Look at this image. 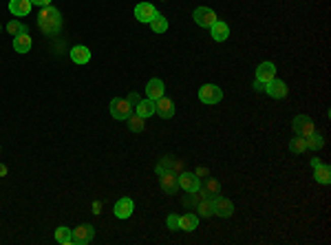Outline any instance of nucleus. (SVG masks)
<instances>
[{"label": "nucleus", "instance_id": "obj_1", "mask_svg": "<svg viewBox=\"0 0 331 245\" xmlns=\"http://www.w3.org/2000/svg\"><path fill=\"white\" fill-rule=\"evenodd\" d=\"M38 27L42 29V33L55 36L62 29V14L53 7V5L40 7V14H38Z\"/></svg>", "mask_w": 331, "mask_h": 245}, {"label": "nucleus", "instance_id": "obj_2", "mask_svg": "<svg viewBox=\"0 0 331 245\" xmlns=\"http://www.w3.org/2000/svg\"><path fill=\"white\" fill-rule=\"evenodd\" d=\"M291 128L298 137H309L311 133H316V124L314 119L307 117V115H296L294 122H291Z\"/></svg>", "mask_w": 331, "mask_h": 245}, {"label": "nucleus", "instance_id": "obj_3", "mask_svg": "<svg viewBox=\"0 0 331 245\" xmlns=\"http://www.w3.org/2000/svg\"><path fill=\"white\" fill-rule=\"evenodd\" d=\"M111 115L119 119V122H126L130 115H133V106L128 99H124V97H115L111 102Z\"/></svg>", "mask_w": 331, "mask_h": 245}, {"label": "nucleus", "instance_id": "obj_4", "mask_svg": "<svg viewBox=\"0 0 331 245\" xmlns=\"http://www.w3.org/2000/svg\"><path fill=\"white\" fill-rule=\"evenodd\" d=\"M199 99L203 104H219L221 99H223V91L219 89L216 84H203L201 89H199Z\"/></svg>", "mask_w": 331, "mask_h": 245}, {"label": "nucleus", "instance_id": "obj_5", "mask_svg": "<svg viewBox=\"0 0 331 245\" xmlns=\"http://www.w3.org/2000/svg\"><path fill=\"white\" fill-rule=\"evenodd\" d=\"M179 179V188L186 192H194V190H201V179L196 177V172H188V170H181L177 174Z\"/></svg>", "mask_w": 331, "mask_h": 245}, {"label": "nucleus", "instance_id": "obj_6", "mask_svg": "<svg viewBox=\"0 0 331 245\" xmlns=\"http://www.w3.org/2000/svg\"><path fill=\"white\" fill-rule=\"evenodd\" d=\"M192 18H194V22L199 24V27H203V29H210L216 20H219V18H216V14L210 7H196Z\"/></svg>", "mask_w": 331, "mask_h": 245}, {"label": "nucleus", "instance_id": "obj_7", "mask_svg": "<svg viewBox=\"0 0 331 245\" xmlns=\"http://www.w3.org/2000/svg\"><path fill=\"white\" fill-rule=\"evenodd\" d=\"M212 205H214V215L221 217V219L232 217V212H234L232 201L225 199V197H219V194H214V197H212Z\"/></svg>", "mask_w": 331, "mask_h": 245}, {"label": "nucleus", "instance_id": "obj_8", "mask_svg": "<svg viewBox=\"0 0 331 245\" xmlns=\"http://www.w3.org/2000/svg\"><path fill=\"white\" fill-rule=\"evenodd\" d=\"M177 170H183V161L181 159H177V157H163L161 161L157 163V168H155V172L157 174H163V172H177Z\"/></svg>", "mask_w": 331, "mask_h": 245}, {"label": "nucleus", "instance_id": "obj_9", "mask_svg": "<svg viewBox=\"0 0 331 245\" xmlns=\"http://www.w3.org/2000/svg\"><path fill=\"white\" fill-rule=\"evenodd\" d=\"M93 236H95L93 225L82 223V225H78V228L73 230V243H75V245H86V243H91Z\"/></svg>", "mask_w": 331, "mask_h": 245}, {"label": "nucleus", "instance_id": "obj_10", "mask_svg": "<svg viewBox=\"0 0 331 245\" xmlns=\"http://www.w3.org/2000/svg\"><path fill=\"white\" fill-rule=\"evenodd\" d=\"M159 186L165 194H177L179 190V179H177V172H163L159 174Z\"/></svg>", "mask_w": 331, "mask_h": 245}, {"label": "nucleus", "instance_id": "obj_11", "mask_svg": "<svg viewBox=\"0 0 331 245\" xmlns=\"http://www.w3.org/2000/svg\"><path fill=\"white\" fill-rule=\"evenodd\" d=\"M265 93H267V95H270V97H274V99H283L285 95H287V84H285L283 80L274 78V80L267 82Z\"/></svg>", "mask_w": 331, "mask_h": 245}, {"label": "nucleus", "instance_id": "obj_12", "mask_svg": "<svg viewBox=\"0 0 331 245\" xmlns=\"http://www.w3.org/2000/svg\"><path fill=\"white\" fill-rule=\"evenodd\" d=\"M155 115L163 117V119H170L175 117V102L168 97H159L155 102Z\"/></svg>", "mask_w": 331, "mask_h": 245}, {"label": "nucleus", "instance_id": "obj_13", "mask_svg": "<svg viewBox=\"0 0 331 245\" xmlns=\"http://www.w3.org/2000/svg\"><path fill=\"white\" fill-rule=\"evenodd\" d=\"M155 16H157V9L152 3H139L135 7V18L139 22H150Z\"/></svg>", "mask_w": 331, "mask_h": 245}, {"label": "nucleus", "instance_id": "obj_14", "mask_svg": "<svg viewBox=\"0 0 331 245\" xmlns=\"http://www.w3.org/2000/svg\"><path fill=\"white\" fill-rule=\"evenodd\" d=\"M133 210H135V203H133V199H128V197H122L115 203V208H113L117 219H128L133 215Z\"/></svg>", "mask_w": 331, "mask_h": 245}, {"label": "nucleus", "instance_id": "obj_15", "mask_svg": "<svg viewBox=\"0 0 331 245\" xmlns=\"http://www.w3.org/2000/svg\"><path fill=\"white\" fill-rule=\"evenodd\" d=\"M163 91H165V86L159 78H152L148 84H146V97L152 99V102H157L159 97H163Z\"/></svg>", "mask_w": 331, "mask_h": 245}, {"label": "nucleus", "instance_id": "obj_16", "mask_svg": "<svg viewBox=\"0 0 331 245\" xmlns=\"http://www.w3.org/2000/svg\"><path fill=\"white\" fill-rule=\"evenodd\" d=\"M276 78V66H274V62H260V64L256 66V80L258 82H270Z\"/></svg>", "mask_w": 331, "mask_h": 245}, {"label": "nucleus", "instance_id": "obj_17", "mask_svg": "<svg viewBox=\"0 0 331 245\" xmlns=\"http://www.w3.org/2000/svg\"><path fill=\"white\" fill-rule=\"evenodd\" d=\"M31 0H9V11L14 14L16 18H22V16H29L31 11Z\"/></svg>", "mask_w": 331, "mask_h": 245}, {"label": "nucleus", "instance_id": "obj_18", "mask_svg": "<svg viewBox=\"0 0 331 245\" xmlns=\"http://www.w3.org/2000/svg\"><path fill=\"white\" fill-rule=\"evenodd\" d=\"M210 31H212L214 42H223V40H227V36H230V24L223 22V20H216L212 27H210Z\"/></svg>", "mask_w": 331, "mask_h": 245}, {"label": "nucleus", "instance_id": "obj_19", "mask_svg": "<svg viewBox=\"0 0 331 245\" xmlns=\"http://www.w3.org/2000/svg\"><path fill=\"white\" fill-rule=\"evenodd\" d=\"M71 60L75 62V64H88V62H91V51H88V47L75 45L71 49Z\"/></svg>", "mask_w": 331, "mask_h": 245}, {"label": "nucleus", "instance_id": "obj_20", "mask_svg": "<svg viewBox=\"0 0 331 245\" xmlns=\"http://www.w3.org/2000/svg\"><path fill=\"white\" fill-rule=\"evenodd\" d=\"M31 45H34V40H31L29 33H18V36H14V49H16V53H29Z\"/></svg>", "mask_w": 331, "mask_h": 245}, {"label": "nucleus", "instance_id": "obj_21", "mask_svg": "<svg viewBox=\"0 0 331 245\" xmlns=\"http://www.w3.org/2000/svg\"><path fill=\"white\" fill-rule=\"evenodd\" d=\"M314 179L322 186H329L331 184V168L327 166V163H318V166L314 168Z\"/></svg>", "mask_w": 331, "mask_h": 245}, {"label": "nucleus", "instance_id": "obj_22", "mask_svg": "<svg viewBox=\"0 0 331 245\" xmlns=\"http://www.w3.org/2000/svg\"><path fill=\"white\" fill-rule=\"evenodd\" d=\"M133 111H135L139 117L146 119V117L155 115V102H152V99H148V97H146V99H139V104H137Z\"/></svg>", "mask_w": 331, "mask_h": 245}, {"label": "nucleus", "instance_id": "obj_23", "mask_svg": "<svg viewBox=\"0 0 331 245\" xmlns=\"http://www.w3.org/2000/svg\"><path fill=\"white\" fill-rule=\"evenodd\" d=\"M196 225H199V217L192 215V212H188V215L179 217V230H183V232H194Z\"/></svg>", "mask_w": 331, "mask_h": 245}, {"label": "nucleus", "instance_id": "obj_24", "mask_svg": "<svg viewBox=\"0 0 331 245\" xmlns=\"http://www.w3.org/2000/svg\"><path fill=\"white\" fill-rule=\"evenodd\" d=\"M55 241L60 245H73V230L67 228V225H60V228L55 230Z\"/></svg>", "mask_w": 331, "mask_h": 245}, {"label": "nucleus", "instance_id": "obj_25", "mask_svg": "<svg viewBox=\"0 0 331 245\" xmlns=\"http://www.w3.org/2000/svg\"><path fill=\"white\" fill-rule=\"evenodd\" d=\"M194 210H196V217H212L214 215V205H212V197H208V199H203L199 201V203L194 205Z\"/></svg>", "mask_w": 331, "mask_h": 245}, {"label": "nucleus", "instance_id": "obj_26", "mask_svg": "<svg viewBox=\"0 0 331 245\" xmlns=\"http://www.w3.org/2000/svg\"><path fill=\"white\" fill-rule=\"evenodd\" d=\"M148 24H150V29L155 31V33H165V31H168V20H165V18L159 14V11H157V16L152 18Z\"/></svg>", "mask_w": 331, "mask_h": 245}, {"label": "nucleus", "instance_id": "obj_27", "mask_svg": "<svg viewBox=\"0 0 331 245\" xmlns=\"http://www.w3.org/2000/svg\"><path fill=\"white\" fill-rule=\"evenodd\" d=\"M208 197H210V194H208V192H206V190H203V188H201V190L188 192V197H186V201H183V203H186L188 208H192V205H196V203H199V201L208 199Z\"/></svg>", "mask_w": 331, "mask_h": 245}, {"label": "nucleus", "instance_id": "obj_28", "mask_svg": "<svg viewBox=\"0 0 331 245\" xmlns=\"http://www.w3.org/2000/svg\"><path fill=\"white\" fill-rule=\"evenodd\" d=\"M201 188H203V190H206V192L210 194V197H214V194H219V192H221V184H219V181H216V179H212V177H208L206 181H203Z\"/></svg>", "mask_w": 331, "mask_h": 245}, {"label": "nucleus", "instance_id": "obj_29", "mask_svg": "<svg viewBox=\"0 0 331 245\" xmlns=\"http://www.w3.org/2000/svg\"><path fill=\"white\" fill-rule=\"evenodd\" d=\"M126 122H128V128L133 130V133H142V130L146 128V124H144V117H139L137 113H135V115H130L128 119H126Z\"/></svg>", "mask_w": 331, "mask_h": 245}, {"label": "nucleus", "instance_id": "obj_30", "mask_svg": "<svg viewBox=\"0 0 331 245\" xmlns=\"http://www.w3.org/2000/svg\"><path fill=\"white\" fill-rule=\"evenodd\" d=\"M305 144H307V148H311V150H320L324 146V139L318 133H311L309 137H305Z\"/></svg>", "mask_w": 331, "mask_h": 245}, {"label": "nucleus", "instance_id": "obj_31", "mask_svg": "<svg viewBox=\"0 0 331 245\" xmlns=\"http://www.w3.org/2000/svg\"><path fill=\"white\" fill-rule=\"evenodd\" d=\"M289 150L294 155H301V153H305V150H307V144H305V137H294V139L289 142Z\"/></svg>", "mask_w": 331, "mask_h": 245}, {"label": "nucleus", "instance_id": "obj_32", "mask_svg": "<svg viewBox=\"0 0 331 245\" xmlns=\"http://www.w3.org/2000/svg\"><path fill=\"white\" fill-rule=\"evenodd\" d=\"M7 31L11 36H18V33H29V29H27V24H22V22H18V20H11L7 24Z\"/></svg>", "mask_w": 331, "mask_h": 245}, {"label": "nucleus", "instance_id": "obj_33", "mask_svg": "<svg viewBox=\"0 0 331 245\" xmlns=\"http://www.w3.org/2000/svg\"><path fill=\"white\" fill-rule=\"evenodd\" d=\"M165 225H168V230L177 232V230H179V217H177V215H168V219H165Z\"/></svg>", "mask_w": 331, "mask_h": 245}, {"label": "nucleus", "instance_id": "obj_34", "mask_svg": "<svg viewBox=\"0 0 331 245\" xmlns=\"http://www.w3.org/2000/svg\"><path fill=\"white\" fill-rule=\"evenodd\" d=\"M126 99H128V102H130V106H133V109H135V106L139 104V99H142V97H139V95H137V93H130V95H128V97H126Z\"/></svg>", "mask_w": 331, "mask_h": 245}, {"label": "nucleus", "instance_id": "obj_35", "mask_svg": "<svg viewBox=\"0 0 331 245\" xmlns=\"http://www.w3.org/2000/svg\"><path fill=\"white\" fill-rule=\"evenodd\" d=\"M265 82H258V80H254V91H258V93H265Z\"/></svg>", "mask_w": 331, "mask_h": 245}, {"label": "nucleus", "instance_id": "obj_36", "mask_svg": "<svg viewBox=\"0 0 331 245\" xmlns=\"http://www.w3.org/2000/svg\"><path fill=\"white\" fill-rule=\"evenodd\" d=\"M51 3H53V0H31V5H36V7H47Z\"/></svg>", "mask_w": 331, "mask_h": 245}, {"label": "nucleus", "instance_id": "obj_37", "mask_svg": "<svg viewBox=\"0 0 331 245\" xmlns=\"http://www.w3.org/2000/svg\"><path fill=\"white\" fill-rule=\"evenodd\" d=\"M5 174H7V166H3V163H0V177H5Z\"/></svg>", "mask_w": 331, "mask_h": 245}, {"label": "nucleus", "instance_id": "obj_38", "mask_svg": "<svg viewBox=\"0 0 331 245\" xmlns=\"http://www.w3.org/2000/svg\"><path fill=\"white\" fill-rule=\"evenodd\" d=\"M93 210H95V215H100V210H102V203H100V201L93 205Z\"/></svg>", "mask_w": 331, "mask_h": 245}, {"label": "nucleus", "instance_id": "obj_39", "mask_svg": "<svg viewBox=\"0 0 331 245\" xmlns=\"http://www.w3.org/2000/svg\"><path fill=\"white\" fill-rule=\"evenodd\" d=\"M0 150H3V146H0Z\"/></svg>", "mask_w": 331, "mask_h": 245}, {"label": "nucleus", "instance_id": "obj_40", "mask_svg": "<svg viewBox=\"0 0 331 245\" xmlns=\"http://www.w3.org/2000/svg\"><path fill=\"white\" fill-rule=\"evenodd\" d=\"M0 31H3V27H0Z\"/></svg>", "mask_w": 331, "mask_h": 245}]
</instances>
